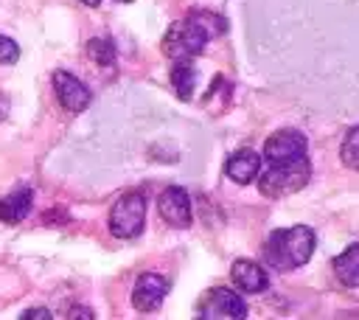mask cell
I'll return each instance as SVG.
<instances>
[{
  "label": "cell",
  "mask_w": 359,
  "mask_h": 320,
  "mask_svg": "<svg viewBox=\"0 0 359 320\" xmlns=\"http://www.w3.org/2000/svg\"><path fill=\"white\" fill-rule=\"evenodd\" d=\"M53 90H56L59 104H62L67 112H84V109L90 107V101H93L87 84L79 81V79H76L73 73H67V70H56V73H53Z\"/></svg>",
  "instance_id": "obj_8"
},
{
  "label": "cell",
  "mask_w": 359,
  "mask_h": 320,
  "mask_svg": "<svg viewBox=\"0 0 359 320\" xmlns=\"http://www.w3.org/2000/svg\"><path fill=\"white\" fill-rule=\"evenodd\" d=\"M20 320H53V317H50V312H48L45 306H34V309H28Z\"/></svg>",
  "instance_id": "obj_20"
},
{
  "label": "cell",
  "mask_w": 359,
  "mask_h": 320,
  "mask_svg": "<svg viewBox=\"0 0 359 320\" xmlns=\"http://www.w3.org/2000/svg\"><path fill=\"white\" fill-rule=\"evenodd\" d=\"M306 138H303V132H297V129H278V132H272L269 138H266V143H264V157H266V163L269 166H275V163H289V160H300V157H306Z\"/></svg>",
  "instance_id": "obj_6"
},
{
  "label": "cell",
  "mask_w": 359,
  "mask_h": 320,
  "mask_svg": "<svg viewBox=\"0 0 359 320\" xmlns=\"http://www.w3.org/2000/svg\"><path fill=\"white\" fill-rule=\"evenodd\" d=\"M20 59V45L0 34V65H14Z\"/></svg>",
  "instance_id": "obj_19"
},
{
  "label": "cell",
  "mask_w": 359,
  "mask_h": 320,
  "mask_svg": "<svg viewBox=\"0 0 359 320\" xmlns=\"http://www.w3.org/2000/svg\"><path fill=\"white\" fill-rule=\"evenodd\" d=\"M157 211L171 227H188L191 225V196L180 185H168L157 196Z\"/></svg>",
  "instance_id": "obj_9"
},
{
  "label": "cell",
  "mask_w": 359,
  "mask_h": 320,
  "mask_svg": "<svg viewBox=\"0 0 359 320\" xmlns=\"http://www.w3.org/2000/svg\"><path fill=\"white\" fill-rule=\"evenodd\" d=\"M31 202H34V191L31 188L11 191L8 196L0 199V222H8V225L22 222L28 216V211H31Z\"/></svg>",
  "instance_id": "obj_12"
},
{
  "label": "cell",
  "mask_w": 359,
  "mask_h": 320,
  "mask_svg": "<svg viewBox=\"0 0 359 320\" xmlns=\"http://www.w3.org/2000/svg\"><path fill=\"white\" fill-rule=\"evenodd\" d=\"M309 177H311L309 157L289 160V163H275V166H269L258 174V191L269 199H280V196H289V194L300 191L309 182Z\"/></svg>",
  "instance_id": "obj_2"
},
{
  "label": "cell",
  "mask_w": 359,
  "mask_h": 320,
  "mask_svg": "<svg viewBox=\"0 0 359 320\" xmlns=\"http://www.w3.org/2000/svg\"><path fill=\"white\" fill-rule=\"evenodd\" d=\"M334 272H337V281L342 286H359V241L345 247L334 258Z\"/></svg>",
  "instance_id": "obj_13"
},
{
  "label": "cell",
  "mask_w": 359,
  "mask_h": 320,
  "mask_svg": "<svg viewBox=\"0 0 359 320\" xmlns=\"http://www.w3.org/2000/svg\"><path fill=\"white\" fill-rule=\"evenodd\" d=\"M118 3H132V0H118Z\"/></svg>",
  "instance_id": "obj_24"
},
{
  "label": "cell",
  "mask_w": 359,
  "mask_h": 320,
  "mask_svg": "<svg viewBox=\"0 0 359 320\" xmlns=\"http://www.w3.org/2000/svg\"><path fill=\"white\" fill-rule=\"evenodd\" d=\"M146 225V196L140 191H126L115 199L109 211V230L118 239H135L140 236Z\"/></svg>",
  "instance_id": "obj_3"
},
{
  "label": "cell",
  "mask_w": 359,
  "mask_h": 320,
  "mask_svg": "<svg viewBox=\"0 0 359 320\" xmlns=\"http://www.w3.org/2000/svg\"><path fill=\"white\" fill-rule=\"evenodd\" d=\"M168 278L160 275V272H143L137 281H135V289H132V306L137 312H154L160 309V303L165 300L168 295Z\"/></svg>",
  "instance_id": "obj_7"
},
{
  "label": "cell",
  "mask_w": 359,
  "mask_h": 320,
  "mask_svg": "<svg viewBox=\"0 0 359 320\" xmlns=\"http://www.w3.org/2000/svg\"><path fill=\"white\" fill-rule=\"evenodd\" d=\"M213 98H219V109H227V101H230V81H227V76H222V73L213 76L210 87L205 90V95H202L205 107H208Z\"/></svg>",
  "instance_id": "obj_18"
},
{
  "label": "cell",
  "mask_w": 359,
  "mask_h": 320,
  "mask_svg": "<svg viewBox=\"0 0 359 320\" xmlns=\"http://www.w3.org/2000/svg\"><path fill=\"white\" fill-rule=\"evenodd\" d=\"M6 115H8V101H6L3 95H0V121H3Z\"/></svg>",
  "instance_id": "obj_22"
},
{
  "label": "cell",
  "mask_w": 359,
  "mask_h": 320,
  "mask_svg": "<svg viewBox=\"0 0 359 320\" xmlns=\"http://www.w3.org/2000/svg\"><path fill=\"white\" fill-rule=\"evenodd\" d=\"M81 3H84V6H98L101 0H81Z\"/></svg>",
  "instance_id": "obj_23"
},
{
  "label": "cell",
  "mask_w": 359,
  "mask_h": 320,
  "mask_svg": "<svg viewBox=\"0 0 359 320\" xmlns=\"http://www.w3.org/2000/svg\"><path fill=\"white\" fill-rule=\"evenodd\" d=\"M208 42L210 39L202 34V28L191 17H185V20H177L168 25V31L163 36V53L171 56L174 62H180V59H191V56L202 53V48Z\"/></svg>",
  "instance_id": "obj_4"
},
{
  "label": "cell",
  "mask_w": 359,
  "mask_h": 320,
  "mask_svg": "<svg viewBox=\"0 0 359 320\" xmlns=\"http://www.w3.org/2000/svg\"><path fill=\"white\" fill-rule=\"evenodd\" d=\"M314 230L306 225H294V227H280L272 230L261 247V258L266 261V267L278 269V272H289L303 267L311 253H314Z\"/></svg>",
  "instance_id": "obj_1"
},
{
  "label": "cell",
  "mask_w": 359,
  "mask_h": 320,
  "mask_svg": "<svg viewBox=\"0 0 359 320\" xmlns=\"http://www.w3.org/2000/svg\"><path fill=\"white\" fill-rule=\"evenodd\" d=\"M188 17L202 28V34H205L208 39L222 36V34L227 31V20H224L219 11H210V8H191V14H188Z\"/></svg>",
  "instance_id": "obj_15"
},
{
  "label": "cell",
  "mask_w": 359,
  "mask_h": 320,
  "mask_svg": "<svg viewBox=\"0 0 359 320\" xmlns=\"http://www.w3.org/2000/svg\"><path fill=\"white\" fill-rule=\"evenodd\" d=\"M87 53H90V59H93L95 65H101V67H112V65H115V45H112V39H107V36L90 39V42H87Z\"/></svg>",
  "instance_id": "obj_16"
},
{
  "label": "cell",
  "mask_w": 359,
  "mask_h": 320,
  "mask_svg": "<svg viewBox=\"0 0 359 320\" xmlns=\"http://www.w3.org/2000/svg\"><path fill=\"white\" fill-rule=\"evenodd\" d=\"M339 157L348 168L359 171V126H351L342 138V146H339Z\"/></svg>",
  "instance_id": "obj_17"
},
{
  "label": "cell",
  "mask_w": 359,
  "mask_h": 320,
  "mask_svg": "<svg viewBox=\"0 0 359 320\" xmlns=\"http://www.w3.org/2000/svg\"><path fill=\"white\" fill-rule=\"evenodd\" d=\"M244 317H247V303L241 300L238 292L227 286H213L199 298L196 320H244Z\"/></svg>",
  "instance_id": "obj_5"
},
{
  "label": "cell",
  "mask_w": 359,
  "mask_h": 320,
  "mask_svg": "<svg viewBox=\"0 0 359 320\" xmlns=\"http://www.w3.org/2000/svg\"><path fill=\"white\" fill-rule=\"evenodd\" d=\"M171 87L180 95V101H191L196 90V67L191 59H180L171 67Z\"/></svg>",
  "instance_id": "obj_14"
},
{
  "label": "cell",
  "mask_w": 359,
  "mask_h": 320,
  "mask_svg": "<svg viewBox=\"0 0 359 320\" xmlns=\"http://www.w3.org/2000/svg\"><path fill=\"white\" fill-rule=\"evenodd\" d=\"M224 174H227L233 182L247 185V182H252V180L261 174V157H258L252 149H238V152H233V154L227 157Z\"/></svg>",
  "instance_id": "obj_11"
},
{
  "label": "cell",
  "mask_w": 359,
  "mask_h": 320,
  "mask_svg": "<svg viewBox=\"0 0 359 320\" xmlns=\"http://www.w3.org/2000/svg\"><path fill=\"white\" fill-rule=\"evenodd\" d=\"M230 278H233V284H236L241 292H247V295L264 292V289L269 286V278H266L264 267L255 264V261H250V258H236L233 267H230Z\"/></svg>",
  "instance_id": "obj_10"
},
{
  "label": "cell",
  "mask_w": 359,
  "mask_h": 320,
  "mask_svg": "<svg viewBox=\"0 0 359 320\" xmlns=\"http://www.w3.org/2000/svg\"><path fill=\"white\" fill-rule=\"evenodd\" d=\"M70 320H95V314L87 306H73L70 309Z\"/></svg>",
  "instance_id": "obj_21"
}]
</instances>
